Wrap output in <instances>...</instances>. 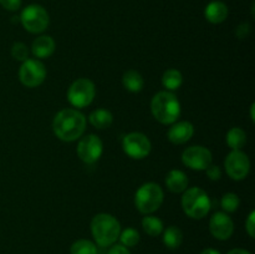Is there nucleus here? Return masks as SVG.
Listing matches in <instances>:
<instances>
[{"label":"nucleus","mask_w":255,"mask_h":254,"mask_svg":"<svg viewBox=\"0 0 255 254\" xmlns=\"http://www.w3.org/2000/svg\"><path fill=\"white\" fill-rule=\"evenodd\" d=\"M162 241L168 249H178L183 242V233L176 226H169L162 232Z\"/></svg>","instance_id":"20"},{"label":"nucleus","mask_w":255,"mask_h":254,"mask_svg":"<svg viewBox=\"0 0 255 254\" xmlns=\"http://www.w3.org/2000/svg\"><path fill=\"white\" fill-rule=\"evenodd\" d=\"M254 110H255V104H252L251 106V119L252 121H255V116H254Z\"/></svg>","instance_id":"35"},{"label":"nucleus","mask_w":255,"mask_h":254,"mask_svg":"<svg viewBox=\"0 0 255 254\" xmlns=\"http://www.w3.org/2000/svg\"><path fill=\"white\" fill-rule=\"evenodd\" d=\"M164 183L172 193H183L188 188V177L181 169H171L167 173Z\"/></svg>","instance_id":"17"},{"label":"nucleus","mask_w":255,"mask_h":254,"mask_svg":"<svg viewBox=\"0 0 255 254\" xmlns=\"http://www.w3.org/2000/svg\"><path fill=\"white\" fill-rule=\"evenodd\" d=\"M183 84V75L177 69H168L164 71L162 76V85L166 87L167 91H176Z\"/></svg>","instance_id":"22"},{"label":"nucleus","mask_w":255,"mask_h":254,"mask_svg":"<svg viewBox=\"0 0 255 254\" xmlns=\"http://www.w3.org/2000/svg\"><path fill=\"white\" fill-rule=\"evenodd\" d=\"M229 10L226 2L214 0L211 1L204 9V16L211 24H222L228 17Z\"/></svg>","instance_id":"16"},{"label":"nucleus","mask_w":255,"mask_h":254,"mask_svg":"<svg viewBox=\"0 0 255 254\" xmlns=\"http://www.w3.org/2000/svg\"><path fill=\"white\" fill-rule=\"evenodd\" d=\"M182 209L192 219H203L212 208L208 193L201 187H191L182 193Z\"/></svg>","instance_id":"4"},{"label":"nucleus","mask_w":255,"mask_h":254,"mask_svg":"<svg viewBox=\"0 0 255 254\" xmlns=\"http://www.w3.org/2000/svg\"><path fill=\"white\" fill-rule=\"evenodd\" d=\"M151 112L159 124L172 125L181 116V102L173 92L159 91L152 97Z\"/></svg>","instance_id":"2"},{"label":"nucleus","mask_w":255,"mask_h":254,"mask_svg":"<svg viewBox=\"0 0 255 254\" xmlns=\"http://www.w3.org/2000/svg\"><path fill=\"white\" fill-rule=\"evenodd\" d=\"M107 254H131V252L128 251L127 247L122 246V244H112Z\"/></svg>","instance_id":"32"},{"label":"nucleus","mask_w":255,"mask_h":254,"mask_svg":"<svg viewBox=\"0 0 255 254\" xmlns=\"http://www.w3.org/2000/svg\"><path fill=\"white\" fill-rule=\"evenodd\" d=\"M194 126L189 121H179L171 125L167 132L169 142L173 144H184L193 137Z\"/></svg>","instance_id":"14"},{"label":"nucleus","mask_w":255,"mask_h":254,"mask_svg":"<svg viewBox=\"0 0 255 254\" xmlns=\"http://www.w3.org/2000/svg\"><path fill=\"white\" fill-rule=\"evenodd\" d=\"M119 239L120 242H121L122 246L129 248V247H136L137 244H138L141 237H139V233L137 229L131 228V227H129V228H126L124 229V231H121Z\"/></svg>","instance_id":"26"},{"label":"nucleus","mask_w":255,"mask_h":254,"mask_svg":"<svg viewBox=\"0 0 255 254\" xmlns=\"http://www.w3.org/2000/svg\"><path fill=\"white\" fill-rule=\"evenodd\" d=\"M226 172L233 181H242L247 178L251 172V159L242 149H234L224 159Z\"/></svg>","instance_id":"10"},{"label":"nucleus","mask_w":255,"mask_h":254,"mask_svg":"<svg viewBox=\"0 0 255 254\" xmlns=\"http://www.w3.org/2000/svg\"><path fill=\"white\" fill-rule=\"evenodd\" d=\"M246 229H247V233L249 234L251 238H254L255 237V212L252 211L249 213L248 218L246 221Z\"/></svg>","instance_id":"30"},{"label":"nucleus","mask_w":255,"mask_h":254,"mask_svg":"<svg viewBox=\"0 0 255 254\" xmlns=\"http://www.w3.org/2000/svg\"><path fill=\"white\" fill-rule=\"evenodd\" d=\"M91 233L100 247H111L119 239L121 224L110 213H99L91 221Z\"/></svg>","instance_id":"3"},{"label":"nucleus","mask_w":255,"mask_h":254,"mask_svg":"<svg viewBox=\"0 0 255 254\" xmlns=\"http://www.w3.org/2000/svg\"><path fill=\"white\" fill-rule=\"evenodd\" d=\"M89 122L97 129L109 128L114 122V116L106 109H97L92 111L89 116Z\"/></svg>","instance_id":"19"},{"label":"nucleus","mask_w":255,"mask_h":254,"mask_svg":"<svg viewBox=\"0 0 255 254\" xmlns=\"http://www.w3.org/2000/svg\"><path fill=\"white\" fill-rule=\"evenodd\" d=\"M71 254H97V247L89 239H79L74 242L70 248Z\"/></svg>","instance_id":"24"},{"label":"nucleus","mask_w":255,"mask_h":254,"mask_svg":"<svg viewBox=\"0 0 255 254\" xmlns=\"http://www.w3.org/2000/svg\"><path fill=\"white\" fill-rule=\"evenodd\" d=\"M76 152L79 158L84 163L92 164L101 158L104 153V143L97 134H87L82 136L77 143Z\"/></svg>","instance_id":"11"},{"label":"nucleus","mask_w":255,"mask_h":254,"mask_svg":"<svg viewBox=\"0 0 255 254\" xmlns=\"http://www.w3.org/2000/svg\"><path fill=\"white\" fill-rule=\"evenodd\" d=\"M142 228L146 232V234H148L149 237H158L161 236L162 232H163L164 226L163 222L161 218L156 216H152V214H146L142 219Z\"/></svg>","instance_id":"23"},{"label":"nucleus","mask_w":255,"mask_h":254,"mask_svg":"<svg viewBox=\"0 0 255 254\" xmlns=\"http://www.w3.org/2000/svg\"><path fill=\"white\" fill-rule=\"evenodd\" d=\"M209 232L218 241H227L234 233V222L226 212H216L209 221Z\"/></svg>","instance_id":"13"},{"label":"nucleus","mask_w":255,"mask_h":254,"mask_svg":"<svg viewBox=\"0 0 255 254\" xmlns=\"http://www.w3.org/2000/svg\"><path fill=\"white\" fill-rule=\"evenodd\" d=\"M11 56L16 61L24 62L25 60L29 59V49L24 42H15L11 47Z\"/></svg>","instance_id":"27"},{"label":"nucleus","mask_w":255,"mask_h":254,"mask_svg":"<svg viewBox=\"0 0 255 254\" xmlns=\"http://www.w3.org/2000/svg\"><path fill=\"white\" fill-rule=\"evenodd\" d=\"M227 144L232 151L234 149H242L247 143V133L241 127H232L226 136Z\"/></svg>","instance_id":"21"},{"label":"nucleus","mask_w":255,"mask_h":254,"mask_svg":"<svg viewBox=\"0 0 255 254\" xmlns=\"http://www.w3.org/2000/svg\"><path fill=\"white\" fill-rule=\"evenodd\" d=\"M56 50L55 40L50 35H40L32 41L31 52L36 59H47Z\"/></svg>","instance_id":"15"},{"label":"nucleus","mask_w":255,"mask_h":254,"mask_svg":"<svg viewBox=\"0 0 255 254\" xmlns=\"http://www.w3.org/2000/svg\"><path fill=\"white\" fill-rule=\"evenodd\" d=\"M212 162H213L212 152L201 144L187 147L182 153V163L193 171H206Z\"/></svg>","instance_id":"12"},{"label":"nucleus","mask_w":255,"mask_h":254,"mask_svg":"<svg viewBox=\"0 0 255 254\" xmlns=\"http://www.w3.org/2000/svg\"><path fill=\"white\" fill-rule=\"evenodd\" d=\"M86 117L77 109H64L55 115L52 131L64 142H74L84 136L86 131Z\"/></svg>","instance_id":"1"},{"label":"nucleus","mask_w":255,"mask_h":254,"mask_svg":"<svg viewBox=\"0 0 255 254\" xmlns=\"http://www.w3.org/2000/svg\"><path fill=\"white\" fill-rule=\"evenodd\" d=\"M46 67L39 59H27L21 62L19 69V79L24 86L34 89L44 84L46 80Z\"/></svg>","instance_id":"9"},{"label":"nucleus","mask_w":255,"mask_h":254,"mask_svg":"<svg viewBox=\"0 0 255 254\" xmlns=\"http://www.w3.org/2000/svg\"><path fill=\"white\" fill-rule=\"evenodd\" d=\"M252 31V26L248 22H243V24L239 25L236 30V35L238 36V39H246L249 36Z\"/></svg>","instance_id":"31"},{"label":"nucleus","mask_w":255,"mask_h":254,"mask_svg":"<svg viewBox=\"0 0 255 254\" xmlns=\"http://www.w3.org/2000/svg\"><path fill=\"white\" fill-rule=\"evenodd\" d=\"M227 254H252V253H251V252L246 251V249L236 248V249H232V251H229Z\"/></svg>","instance_id":"33"},{"label":"nucleus","mask_w":255,"mask_h":254,"mask_svg":"<svg viewBox=\"0 0 255 254\" xmlns=\"http://www.w3.org/2000/svg\"><path fill=\"white\" fill-rule=\"evenodd\" d=\"M239 206H241V199H239L238 194L233 193V192L223 194L221 199V207L226 213H234L236 211H238Z\"/></svg>","instance_id":"25"},{"label":"nucleus","mask_w":255,"mask_h":254,"mask_svg":"<svg viewBox=\"0 0 255 254\" xmlns=\"http://www.w3.org/2000/svg\"><path fill=\"white\" fill-rule=\"evenodd\" d=\"M96 96V86L86 77L77 79L70 85L67 90V101L75 109H84L94 102Z\"/></svg>","instance_id":"6"},{"label":"nucleus","mask_w":255,"mask_h":254,"mask_svg":"<svg viewBox=\"0 0 255 254\" xmlns=\"http://www.w3.org/2000/svg\"><path fill=\"white\" fill-rule=\"evenodd\" d=\"M19 19L22 27L31 34H41L50 24L49 12L39 4H30L24 7Z\"/></svg>","instance_id":"7"},{"label":"nucleus","mask_w":255,"mask_h":254,"mask_svg":"<svg viewBox=\"0 0 255 254\" xmlns=\"http://www.w3.org/2000/svg\"><path fill=\"white\" fill-rule=\"evenodd\" d=\"M201 254H221V252L214 248H206L201 252Z\"/></svg>","instance_id":"34"},{"label":"nucleus","mask_w":255,"mask_h":254,"mask_svg":"<svg viewBox=\"0 0 255 254\" xmlns=\"http://www.w3.org/2000/svg\"><path fill=\"white\" fill-rule=\"evenodd\" d=\"M164 199L162 187L154 182L143 183L134 193V206L142 214H152L159 209Z\"/></svg>","instance_id":"5"},{"label":"nucleus","mask_w":255,"mask_h":254,"mask_svg":"<svg viewBox=\"0 0 255 254\" xmlns=\"http://www.w3.org/2000/svg\"><path fill=\"white\" fill-rule=\"evenodd\" d=\"M122 85H124L127 91L136 94V92L142 91V89H143L144 79L136 70H128L122 76Z\"/></svg>","instance_id":"18"},{"label":"nucleus","mask_w":255,"mask_h":254,"mask_svg":"<svg viewBox=\"0 0 255 254\" xmlns=\"http://www.w3.org/2000/svg\"><path fill=\"white\" fill-rule=\"evenodd\" d=\"M206 174L211 181H219L222 177V169L221 167L217 166V164L212 163L211 166L207 167L206 169Z\"/></svg>","instance_id":"28"},{"label":"nucleus","mask_w":255,"mask_h":254,"mask_svg":"<svg viewBox=\"0 0 255 254\" xmlns=\"http://www.w3.org/2000/svg\"><path fill=\"white\" fill-rule=\"evenodd\" d=\"M122 149L132 159H143L151 153L152 143L142 132H129L122 138Z\"/></svg>","instance_id":"8"},{"label":"nucleus","mask_w":255,"mask_h":254,"mask_svg":"<svg viewBox=\"0 0 255 254\" xmlns=\"http://www.w3.org/2000/svg\"><path fill=\"white\" fill-rule=\"evenodd\" d=\"M22 0H0V5L7 11H16L21 6Z\"/></svg>","instance_id":"29"}]
</instances>
